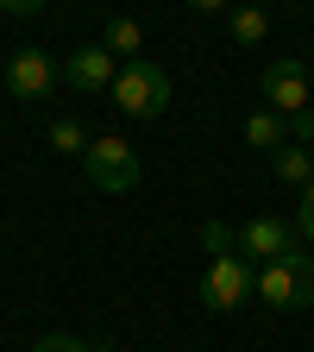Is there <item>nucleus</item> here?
I'll return each instance as SVG.
<instances>
[{
    "label": "nucleus",
    "mask_w": 314,
    "mask_h": 352,
    "mask_svg": "<svg viewBox=\"0 0 314 352\" xmlns=\"http://www.w3.org/2000/svg\"><path fill=\"white\" fill-rule=\"evenodd\" d=\"M258 296L283 308V315H295V308H314V258L295 245L289 258H271V264H258Z\"/></svg>",
    "instance_id": "1"
},
{
    "label": "nucleus",
    "mask_w": 314,
    "mask_h": 352,
    "mask_svg": "<svg viewBox=\"0 0 314 352\" xmlns=\"http://www.w3.org/2000/svg\"><path fill=\"white\" fill-rule=\"evenodd\" d=\"M258 296V264L245 252H220L208 258V271H201V302L214 308V315H233V308H245Z\"/></svg>",
    "instance_id": "2"
},
{
    "label": "nucleus",
    "mask_w": 314,
    "mask_h": 352,
    "mask_svg": "<svg viewBox=\"0 0 314 352\" xmlns=\"http://www.w3.org/2000/svg\"><path fill=\"white\" fill-rule=\"evenodd\" d=\"M113 101H120V113H132V120H157V113L170 107V76H164V63H151V57L120 63Z\"/></svg>",
    "instance_id": "3"
},
{
    "label": "nucleus",
    "mask_w": 314,
    "mask_h": 352,
    "mask_svg": "<svg viewBox=\"0 0 314 352\" xmlns=\"http://www.w3.org/2000/svg\"><path fill=\"white\" fill-rule=\"evenodd\" d=\"M82 170H88V183H95L101 195L139 189V151H132L126 139H95V145L82 151Z\"/></svg>",
    "instance_id": "4"
},
{
    "label": "nucleus",
    "mask_w": 314,
    "mask_h": 352,
    "mask_svg": "<svg viewBox=\"0 0 314 352\" xmlns=\"http://www.w3.org/2000/svg\"><path fill=\"white\" fill-rule=\"evenodd\" d=\"M264 101H271V113H283V120L308 113V107H314L308 69H302L295 57H271V63H264Z\"/></svg>",
    "instance_id": "5"
},
{
    "label": "nucleus",
    "mask_w": 314,
    "mask_h": 352,
    "mask_svg": "<svg viewBox=\"0 0 314 352\" xmlns=\"http://www.w3.org/2000/svg\"><path fill=\"white\" fill-rule=\"evenodd\" d=\"M0 82L13 88V101H51V88H57V63L44 57V51H13L7 69H0Z\"/></svg>",
    "instance_id": "6"
},
{
    "label": "nucleus",
    "mask_w": 314,
    "mask_h": 352,
    "mask_svg": "<svg viewBox=\"0 0 314 352\" xmlns=\"http://www.w3.org/2000/svg\"><path fill=\"white\" fill-rule=\"evenodd\" d=\"M120 57L107 51V44H76V51L63 57V82L76 88V95H101V88H113V69Z\"/></svg>",
    "instance_id": "7"
},
{
    "label": "nucleus",
    "mask_w": 314,
    "mask_h": 352,
    "mask_svg": "<svg viewBox=\"0 0 314 352\" xmlns=\"http://www.w3.org/2000/svg\"><path fill=\"white\" fill-rule=\"evenodd\" d=\"M239 252L251 264H271V258H289L295 252V227H283L277 214H251L245 227H239Z\"/></svg>",
    "instance_id": "8"
},
{
    "label": "nucleus",
    "mask_w": 314,
    "mask_h": 352,
    "mask_svg": "<svg viewBox=\"0 0 314 352\" xmlns=\"http://www.w3.org/2000/svg\"><path fill=\"white\" fill-rule=\"evenodd\" d=\"M101 44H107L120 63H132V57H145V25L132 19V13H113V19H107V32H101Z\"/></svg>",
    "instance_id": "9"
},
{
    "label": "nucleus",
    "mask_w": 314,
    "mask_h": 352,
    "mask_svg": "<svg viewBox=\"0 0 314 352\" xmlns=\"http://www.w3.org/2000/svg\"><path fill=\"white\" fill-rule=\"evenodd\" d=\"M245 139H251L258 151H283V145H289V120L271 113V107H258V113L245 120Z\"/></svg>",
    "instance_id": "10"
},
{
    "label": "nucleus",
    "mask_w": 314,
    "mask_h": 352,
    "mask_svg": "<svg viewBox=\"0 0 314 352\" xmlns=\"http://www.w3.org/2000/svg\"><path fill=\"white\" fill-rule=\"evenodd\" d=\"M227 25H233L239 44H264V38H271V13H264V7H245V0L227 13Z\"/></svg>",
    "instance_id": "11"
},
{
    "label": "nucleus",
    "mask_w": 314,
    "mask_h": 352,
    "mask_svg": "<svg viewBox=\"0 0 314 352\" xmlns=\"http://www.w3.org/2000/svg\"><path fill=\"white\" fill-rule=\"evenodd\" d=\"M277 176L308 189V183H314V151H308V145H283V151H277Z\"/></svg>",
    "instance_id": "12"
},
{
    "label": "nucleus",
    "mask_w": 314,
    "mask_h": 352,
    "mask_svg": "<svg viewBox=\"0 0 314 352\" xmlns=\"http://www.w3.org/2000/svg\"><path fill=\"white\" fill-rule=\"evenodd\" d=\"M51 145H57V151H76V157H82L88 145H95V139H88V132H82V120L57 113V120H51Z\"/></svg>",
    "instance_id": "13"
},
{
    "label": "nucleus",
    "mask_w": 314,
    "mask_h": 352,
    "mask_svg": "<svg viewBox=\"0 0 314 352\" xmlns=\"http://www.w3.org/2000/svg\"><path fill=\"white\" fill-rule=\"evenodd\" d=\"M201 245H208V252L220 258V252H233V245H239V233L227 227V220H208V227H201Z\"/></svg>",
    "instance_id": "14"
},
{
    "label": "nucleus",
    "mask_w": 314,
    "mask_h": 352,
    "mask_svg": "<svg viewBox=\"0 0 314 352\" xmlns=\"http://www.w3.org/2000/svg\"><path fill=\"white\" fill-rule=\"evenodd\" d=\"M32 352H101V346H88V340H76V333H44Z\"/></svg>",
    "instance_id": "15"
},
{
    "label": "nucleus",
    "mask_w": 314,
    "mask_h": 352,
    "mask_svg": "<svg viewBox=\"0 0 314 352\" xmlns=\"http://www.w3.org/2000/svg\"><path fill=\"white\" fill-rule=\"evenodd\" d=\"M295 233L302 239H314V183L302 189V201H295Z\"/></svg>",
    "instance_id": "16"
},
{
    "label": "nucleus",
    "mask_w": 314,
    "mask_h": 352,
    "mask_svg": "<svg viewBox=\"0 0 314 352\" xmlns=\"http://www.w3.org/2000/svg\"><path fill=\"white\" fill-rule=\"evenodd\" d=\"M0 13H13V19H32V13H44V0H0Z\"/></svg>",
    "instance_id": "17"
},
{
    "label": "nucleus",
    "mask_w": 314,
    "mask_h": 352,
    "mask_svg": "<svg viewBox=\"0 0 314 352\" xmlns=\"http://www.w3.org/2000/svg\"><path fill=\"white\" fill-rule=\"evenodd\" d=\"M189 7H195V13H233L239 0H189Z\"/></svg>",
    "instance_id": "18"
},
{
    "label": "nucleus",
    "mask_w": 314,
    "mask_h": 352,
    "mask_svg": "<svg viewBox=\"0 0 314 352\" xmlns=\"http://www.w3.org/2000/svg\"><path fill=\"white\" fill-rule=\"evenodd\" d=\"M245 7H264V0H245Z\"/></svg>",
    "instance_id": "19"
},
{
    "label": "nucleus",
    "mask_w": 314,
    "mask_h": 352,
    "mask_svg": "<svg viewBox=\"0 0 314 352\" xmlns=\"http://www.w3.org/2000/svg\"><path fill=\"white\" fill-rule=\"evenodd\" d=\"M0 88H7V82H0Z\"/></svg>",
    "instance_id": "20"
},
{
    "label": "nucleus",
    "mask_w": 314,
    "mask_h": 352,
    "mask_svg": "<svg viewBox=\"0 0 314 352\" xmlns=\"http://www.w3.org/2000/svg\"><path fill=\"white\" fill-rule=\"evenodd\" d=\"M308 151H314V145H308Z\"/></svg>",
    "instance_id": "21"
}]
</instances>
